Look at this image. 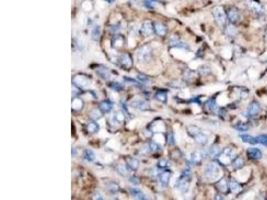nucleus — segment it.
<instances>
[{
    "mask_svg": "<svg viewBox=\"0 0 267 200\" xmlns=\"http://www.w3.org/2000/svg\"><path fill=\"white\" fill-rule=\"evenodd\" d=\"M187 131L189 133V135L193 137L197 143L201 144V145H204L207 143L208 137L205 133L200 129V128H198L197 126H194V125H190L187 127Z\"/></svg>",
    "mask_w": 267,
    "mask_h": 200,
    "instance_id": "1",
    "label": "nucleus"
},
{
    "mask_svg": "<svg viewBox=\"0 0 267 200\" xmlns=\"http://www.w3.org/2000/svg\"><path fill=\"white\" fill-rule=\"evenodd\" d=\"M220 167L217 163L215 162H210L205 166L204 169V176L208 180H217L220 176Z\"/></svg>",
    "mask_w": 267,
    "mask_h": 200,
    "instance_id": "2",
    "label": "nucleus"
},
{
    "mask_svg": "<svg viewBox=\"0 0 267 200\" xmlns=\"http://www.w3.org/2000/svg\"><path fill=\"white\" fill-rule=\"evenodd\" d=\"M189 184H190V173L189 170H184L182 175L180 176V178L177 180L175 184V188L179 190L180 192L185 193L187 192L189 189Z\"/></svg>",
    "mask_w": 267,
    "mask_h": 200,
    "instance_id": "3",
    "label": "nucleus"
},
{
    "mask_svg": "<svg viewBox=\"0 0 267 200\" xmlns=\"http://www.w3.org/2000/svg\"><path fill=\"white\" fill-rule=\"evenodd\" d=\"M212 14H213V17L215 21L217 22V24L220 25V26H223L226 23V13L223 9V7L221 6H216L213 8L212 10Z\"/></svg>",
    "mask_w": 267,
    "mask_h": 200,
    "instance_id": "4",
    "label": "nucleus"
},
{
    "mask_svg": "<svg viewBox=\"0 0 267 200\" xmlns=\"http://www.w3.org/2000/svg\"><path fill=\"white\" fill-rule=\"evenodd\" d=\"M117 61H118V65L126 70H129L133 65L132 58H131L130 54H128V53H121L117 57Z\"/></svg>",
    "mask_w": 267,
    "mask_h": 200,
    "instance_id": "5",
    "label": "nucleus"
},
{
    "mask_svg": "<svg viewBox=\"0 0 267 200\" xmlns=\"http://www.w3.org/2000/svg\"><path fill=\"white\" fill-rule=\"evenodd\" d=\"M72 83L73 85L82 89V88L87 87L90 84V79L86 76V75L83 74H77L72 78Z\"/></svg>",
    "mask_w": 267,
    "mask_h": 200,
    "instance_id": "6",
    "label": "nucleus"
},
{
    "mask_svg": "<svg viewBox=\"0 0 267 200\" xmlns=\"http://www.w3.org/2000/svg\"><path fill=\"white\" fill-rule=\"evenodd\" d=\"M151 56H152V51L149 46H143L138 50L137 57L140 62H145L146 63V62L150 61Z\"/></svg>",
    "mask_w": 267,
    "mask_h": 200,
    "instance_id": "7",
    "label": "nucleus"
},
{
    "mask_svg": "<svg viewBox=\"0 0 267 200\" xmlns=\"http://www.w3.org/2000/svg\"><path fill=\"white\" fill-rule=\"evenodd\" d=\"M153 32H155L154 30V23H152L151 21H145L143 22L141 27H140V33L143 36H150Z\"/></svg>",
    "mask_w": 267,
    "mask_h": 200,
    "instance_id": "8",
    "label": "nucleus"
},
{
    "mask_svg": "<svg viewBox=\"0 0 267 200\" xmlns=\"http://www.w3.org/2000/svg\"><path fill=\"white\" fill-rule=\"evenodd\" d=\"M95 73H96L99 77L103 80H109L111 77V72L106 66H98L95 68Z\"/></svg>",
    "mask_w": 267,
    "mask_h": 200,
    "instance_id": "9",
    "label": "nucleus"
},
{
    "mask_svg": "<svg viewBox=\"0 0 267 200\" xmlns=\"http://www.w3.org/2000/svg\"><path fill=\"white\" fill-rule=\"evenodd\" d=\"M131 106L133 108L137 109V110H148L150 108V104L147 100H144V99H138V100H134L131 102Z\"/></svg>",
    "mask_w": 267,
    "mask_h": 200,
    "instance_id": "10",
    "label": "nucleus"
},
{
    "mask_svg": "<svg viewBox=\"0 0 267 200\" xmlns=\"http://www.w3.org/2000/svg\"><path fill=\"white\" fill-rule=\"evenodd\" d=\"M171 175H172V172H171L170 170H168V169H165L163 171L159 172V174H158L157 177H158V179H159L160 183L163 186H166V185H168V183H169Z\"/></svg>",
    "mask_w": 267,
    "mask_h": 200,
    "instance_id": "11",
    "label": "nucleus"
},
{
    "mask_svg": "<svg viewBox=\"0 0 267 200\" xmlns=\"http://www.w3.org/2000/svg\"><path fill=\"white\" fill-rule=\"evenodd\" d=\"M124 43H125V38L122 35H115L111 40V46L114 49H119V48L123 47Z\"/></svg>",
    "mask_w": 267,
    "mask_h": 200,
    "instance_id": "12",
    "label": "nucleus"
},
{
    "mask_svg": "<svg viewBox=\"0 0 267 200\" xmlns=\"http://www.w3.org/2000/svg\"><path fill=\"white\" fill-rule=\"evenodd\" d=\"M260 112V105L258 102L256 101H252L251 103L249 104L247 108V114L249 116H254V115L258 114Z\"/></svg>",
    "mask_w": 267,
    "mask_h": 200,
    "instance_id": "13",
    "label": "nucleus"
},
{
    "mask_svg": "<svg viewBox=\"0 0 267 200\" xmlns=\"http://www.w3.org/2000/svg\"><path fill=\"white\" fill-rule=\"evenodd\" d=\"M227 18L231 23H235L240 19V14L236 8H230L227 12Z\"/></svg>",
    "mask_w": 267,
    "mask_h": 200,
    "instance_id": "14",
    "label": "nucleus"
},
{
    "mask_svg": "<svg viewBox=\"0 0 267 200\" xmlns=\"http://www.w3.org/2000/svg\"><path fill=\"white\" fill-rule=\"evenodd\" d=\"M99 108L103 113H109L113 108V103L110 100H103L99 103Z\"/></svg>",
    "mask_w": 267,
    "mask_h": 200,
    "instance_id": "15",
    "label": "nucleus"
},
{
    "mask_svg": "<svg viewBox=\"0 0 267 200\" xmlns=\"http://www.w3.org/2000/svg\"><path fill=\"white\" fill-rule=\"evenodd\" d=\"M129 192H130V194H131V196H132L133 198H135V199H139V200L147 199L146 195L144 194V193H143L142 191L140 190L139 188H136V187H134V188H130Z\"/></svg>",
    "mask_w": 267,
    "mask_h": 200,
    "instance_id": "16",
    "label": "nucleus"
},
{
    "mask_svg": "<svg viewBox=\"0 0 267 200\" xmlns=\"http://www.w3.org/2000/svg\"><path fill=\"white\" fill-rule=\"evenodd\" d=\"M154 30L158 36H165L167 33L166 26L164 24L160 23V22H155L154 23Z\"/></svg>",
    "mask_w": 267,
    "mask_h": 200,
    "instance_id": "17",
    "label": "nucleus"
},
{
    "mask_svg": "<svg viewBox=\"0 0 267 200\" xmlns=\"http://www.w3.org/2000/svg\"><path fill=\"white\" fill-rule=\"evenodd\" d=\"M216 187L217 189H218L220 192L222 193H226L228 191V182H227V179L225 178H221L220 180H218V182L216 183Z\"/></svg>",
    "mask_w": 267,
    "mask_h": 200,
    "instance_id": "18",
    "label": "nucleus"
},
{
    "mask_svg": "<svg viewBox=\"0 0 267 200\" xmlns=\"http://www.w3.org/2000/svg\"><path fill=\"white\" fill-rule=\"evenodd\" d=\"M247 155L251 159L258 160V159H261L262 157V152L258 148H249L247 150Z\"/></svg>",
    "mask_w": 267,
    "mask_h": 200,
    "instance_id": "19",
    "label": "nucleus"
},
{
    "mask_svg": "<svg viewBox=\"0 0 267 200\" xmlns=\"http://www.w3.org/2000/svg\"><path fill=\"white\" fill-rule=\"evenodd\" d=\"M71 105H72V109H73V110H75V111H80L81 109L83 108L84 102H83L82 99L79 98V97H74L73 100H72Z\"/></svg>",
    "mask_w": 267,
    "mask_h": 200,
    "instance_id": "20",
    "label": "nucleus"
},
{
    "mask_svg": "<svg viewBox=\"0 0 267 200\" xmlns=\"http://www.w3.org/2000/svg\"><path fill=\"white\" fill-rule=\"evenodd\" d=\"M85 127H86L87 132L91 133V134H94V133H97L99 131V124L94 120L91 122H88Z\"/></svg>",
    "mask_w": 267,
    "mask_h": 200,
    "instance_id": "21",
    "label": "nucleus"
},
{
    "mask_svg": "<svg viewBox=\"0 0 267 200\" xmlns=\"http://www.w3.org/2000/svg\"><path fill=\"white\" fill-rule=\"evenodd\" d=\"M103 114H104V113L100 110V108L98 107V108H94V109H92L91 111H90L89 117L91 118L92 120H94V121H96V120L100 119V118L102 117Z\"/></svg>",
    "mask_w": 267,
    "mask_h": 200,
    "instance_id": "22",
    "label": "nucleus"
},
{
    "mask_svg": "<svg viewBox=\"0 0 267 200\" xmlns=\"http://www.w3.org/2000/svg\"><path fill=\"white\" fill-rule=\"evenodd\" d=\"M202 159H203V154L201 152H199V151H194L193 153H191V156H190V160H191V162L194 164L200 163L202 161Z\"/></svg>",
    "mask_w": 267,
    "mask_h": 200,
    "instance_id": "23",
    "label": "nucleus"
},
{
    "mask_svg": "<svg viewBox=\"0 0 267 200\" xmlns=\"http://www.w3.org/2000/svg\"><path fill=\"white\" fill-rule=\"evenodd\" d=\"M139 160L136 158H128L127 159V166L130 168V170L135 171L139 168Z\"/></svg>",
    "mask_w": 267,
    "mask_h": 200,
    "instance_id": "24",
    "label": "nucleus"
},
{
    "mask_svg": "<svg viewBox=\"0 0 267 200\" xmlns=\"http://www.w3.org/2000/svg\"><path fill=\"white\" fill-rule=\"evenodd\" d=\"M229 188H230V190H231L232 192H233V193H235V194L239 193V192H240V191L242 190L241 185L239 184L236 180H234V179H232L231 181H230V183H229Z\"/></svg>",
    "mask_w": 267,
    "mask_h": 200,
    "instance_id": "25",
    "label": "nucleus"
},
{
    "mask_svg": "<svg viewBox=\"0 0 267 200\" xmlns=\"http://www.w3.org/2000/svg\"><path fill=\"white\" fill-rule=\"evenodd\" d=\"M101 35V28L99 25H95L91 30V38L94 41H98Z\"/></svg>",
    "mask_w": 267,
    "mask_h": 200,
    "instance_id": "26",
    "label": "nucleus"
},
{
    "mask_svg": "<svg viewBox=\"0 0 267 200\" xmlns=\"http://www.w3.org/2000/svg\"><path fill=\"white\" fill-rule=\"evenodd\" d=\"M208 153L212 157H219V155L222 153V150H221V148L218 145H213L208 150Z\"/></svg>",
    "mask_w": 267,
    "mask_h": 200,
    "instance_id": "27",
    "label": "nucleus"
},
{
    "mask_svg": "<svg viewBox=\"0 0 267 200\" xmlns=\"http://www.w3.org/2000/svg\"><path fill=\"white\" fill-rule=\"evenodd\" d=\"M106 186V189L109 191L110 193H116L117 191L119 190V185L116 183V182L114 181H109L107 182V183L105 184Z\"/></svg>",
    "mask_w": 267,
    "mask_h": 200,
    "instance_id": "28",
    "label": "nucleus"
},
{
    "mask_svg": "<svg viewBox=\"0 0 267 200\" xmlns=\"http://www.w3.org/2000/svg\"><path fill=\"white\" fill-rule=\"evenodd\" d=\"M83 158L88 162H92L95 159V154L91 149H85L83 152Z\"/></svg>",
    "mask_w": 267,
    "mask_h": 200,
    "instance_id": "29",
    "label": "nucleus"
},
{
    "mask_svg": "<svg viewBox=\"0 0 267 200\" xmlns=\"http://www.w3.org/2000/svg\"><path fill=\"white\" fill-rule=\"evenodd\" d=\"M129 170H130V168L127 166V164H119V165L117 166V172L122 176H127Z\"/></svg>",
    "mask_w": 267,
    "mask_h": 200,
    "instance_id": "30",
    "label": "nucleus"
},
{
    "mask_svg": "<svg viewBox=\"0 0 267 200\" xmlns=\"http://www.w3.org/2000/svg\"><path fill=\"white\" fill-rule=\"evenodd\" d=\"M206 107L208 110H210L211 112H217L218 111V107H217L216 101L214 99H209L206 102Z\"/></svg>",
    "mask_w": 267,
    "mask_h": 200,
    "instance_id": "31",
    "label": "nucleus"
},
{
    "mask_svg": "<svg viewBox=\"0 0 267 200\" xmlns=\"http://www.w3.org/2000/svg\"><path fill=\"white\" fill-rule=\"evenodd\" d=\"M240 138L242 139V141L246 142V143H249V144H256V143H257L256 137L250 136V135H248V134H241V135H240Z\"/></svg>",
    "mask_w": 267,
    "mask_h": 200,
    "instance_id": "32",
    "label": "nucleus"
},
{
    "mask_svg": "<svg viewBox=\"0 0 267 200\" xmlns=\"http://www.w3.org/2000/svg\"><path fill=\"white\" fill-rule=\"evenodd\" d=\"M155 99L158 100L159 102H162V103H166L167 101V93L165 91H158L156 92L155 94Z\"/></svg>",
    "mask_w": 267,
    "mask_h": 200,
    "instance_id": "33",
    "label": "nucleus"
},
{
    "mask_svg": "<svg viewBox=\"0 0 267 200\" xmlns=\"http://www.w3.org/2000/svg\"><path fill=\"white\" fill-rule=\"evenodd\" d=\"M244 165V161L241 157H235L232 161V166L234 169H240Z\"/></svg>",
    "mask_w": 267,
    "mask_h": 200,
    "instance_id": "34",
    "label": "nucleus"
},
{
    "mask_svg": "<svg viewBox=\"0 0 267 200\" xmlns=\"http://www.w3.org/2000/svg\"><path fill=\"white\" fill-rule=\"evenodd\" d=\"M108 86H109L112 90H114L116 92H119L121 90H123L124 88V85L123 84H121L119 82H116V81H113V82H110L109 84H108Z\"/></svg>",
    "mask_w": 267,
    "mask_h": 200,
    "instance_id": "35",
    "label": "nucleus"
},
{
    "mask_svg": "<svg viewBox=\"0 0 267 200\" xmlns=\"http://www.w3.org/2000/svg\"><path fill=\"white\" fill-rule=\"evenodd\" d=\"M113 118H114V120L117 123H122L124 121V119H125V115H124L123 111H122V110L121 111H117V112H115Z\"/></svg>",
    "mask_w": 267,
    "mask_h": 200,
    "instance_id": "36",
    "label": "nucleus"
},
{
    "mask_svg": "<svg viewBox=\"0 0 267 200\" xmlns=\"http://www.w3.org/2000/svg\"><path fill=\"white\" fill-rule=\"evenodd\" d=\"M148 145H149V148H150L151 152H158V151H161V146L155 141H150Z\"/></svg>",
    "mask_w": 267,
    "mask_h": 200,
    "instance_id": "37",
    "label": "nucleus"
},
{
    "mask_svg": "<svg viewBox=\"0 0 267 200\" xmlns=\"http://www.w3.org/2000/svg\"><path fill=\"white\" fill-rule=\"evenodd\" d=\"M166 142H167V144L170 145V146H172V145L175 144V138H174V134H173L172 131L167 132V134H166Z\"/></svg>",
    "mask_w": 267,
    "mask_h": 200,
    "instance_id": "38",
    "label": "nucleus"
},
{
    "mask_svg": "<svg viewBox=\"0 0 267 200\" xmlns=\"http://www.w3.org/2000/svg\"><path fill=\"white\" fill-rule=\"evenodd\" d=\"M139 82L143 84V85H148V83H150V79H149L148 76H146V75H142V74H139L137 76Z\"/></svg>",
    "mask_w": 267,
    "mask_h": 200,
    "instance_id": "39",
    "label": "nucleus"
},
{
    "mask_svg": "<svg viewBox=\"0 0 267 200\" xmlns=\"http://www.w3.org/2000/svg\"><path fill=\"white\" fill-rule=\"evenodd\" d=\"M257 143H260L267 147V134H261L256 137Z\"/></svg>",
    "mask_w": 267,
    "mask_h": 200,
    "instance_id": "40",
    "label": "nucleus"
},
{
    "mask_svg": "<svg viewBox=\"0 0 267 200\" xmlns=\"http://www.w3.org/2000/svg\"><path fill=\"white\" fill-rule=\"evenodd\" d=\"M235 129H237L239 131H246L249 129V126L247 125L246 123H239L237 125H235Z\"/></svg>",
    "mask_w": 267,
    "mask_h": 200,
    "instance_id": "41",
    "label": "nucleus"
},
{
    "mask_svg": "<svg viewBox=\"0 0 267 200\" xmlns=\"http://www.w3.org/2000/svg\"><path fill=\"white\" fill-rule=\"evenodd\" d=\"M251 8L253 10H254L255 12H262V6L260 5L259 3H256V2H252L251 3Z\"/></svg>",
    "mask_w": 267,
    "mask_h": 200,
    "instance_id": "42",
    "label": "nucleus"
},
{
    "mask_svg": "<svg viewBox=\"0 0 267 200\" xmlns=\"http://www.w3.org/2000/svg\"><path fill=\"white\" fill-rule=\"evenodd\" d=\"M129 182L131 184L135 185V186H138L140 184V180H139L138 177H136V176H130L129 177Z\"/></svg>",
    "mask_w": 267,
    "mask_h": 200,
    "instance_id": "43",
    "label": "nucleus"
},
{
    "mask_svg": "<svg viewBox=\"0 0 267 200\" xmlns=\"http://www.w3.org/2000/svg\"><path fill=\"white\" fill-rule=\"evenodd\" d=\"M226 30H227V33L230 35V36H234V35L236 34V29H235V27L231 24L227 26V29Z\"/></svg>",
    "mask_w": 267,
    "mask_h": 200,
    "instance_id": "44",
    "label": "nucleus"
},
{
    "mask_svg": "<svg viewBox=\"0 0 267 200\" xmlns=\"http://www.w3.org/2000/svg\"><path fill=\"white\" fill-rule=\"evenodd\" d=\"M168 165H169V162L167 161L166 159H161L159 162H158V167H160V168H166V167H168Z\"/></svg>",
    "mask_w": 267,
    "mask_h": 200,
    "instance_id": "45",
    "label": "nucleus"
},
{
    "mask_svg": "<svg viewBox=\"0 0 267 200\" xmlns=\"http://www.w3.org/2000/svg\"><path fill=\"white\" fill-rule=\"evenodd\" d=\"M120 106H121V110L123 111V112L126 114V115H128V116H130V113H129V111H128V109H127V106H126V103L124 101H122L121 103H120Z\"/></svg>",
    "mask_w": 267,
    "mask_h": 200,
    "instance_id": "46",
    "label": "nucleus"
},
{
    "mask_svg": "<svg viewBox=\"0 0 267 200\" xmlns=\"http://www.w3.org/2000/svg\"><path fill=\"white\" fill-rule=\"evenodd\" d=\"M124 80H125L126 82L131 83V84H132V85H138V84L140 83V82H136V81H135V80H132L131 78H126V77H125V78H124Z\"/></svg>",
    "mask_w": 267,
    "mask_h": 200,
    "instance_id": "47",
    "label": "nucleus"
},
{
    "mask_svg": "<svg viewBox=\"0 0 267 200\" xmlns=\"http://www.w3.org/2000/svg\"><path fill=\"white\" fill-rule=\"evenodd\" d=\"M93 199H99V200H102V199H104V198L102 197V195H101L100 193L96 192V193H95V194L93 195Z\"/></svg>",
    "mask_w": 267,
    "mask_h": 200,
    "instance_id": "48",
    "label": "nucleus"
},
{
    "mask_svg": "<svg viewBox=\"0 0 267 200\" xmlns=\"http://www.w3.org/2000/svg\"><path fill=\"white\" fill-rule=\"evenodd\" d=\"M71 153H72V156H73V157H75V156H76V148H75V147L72 148Z\"/></svg>",
    "mask_w": 267,
    "mask_h": 200,
    "instance_id": "49",
    "label": "nucleus"
},
{
    "mask_svg": "<svg viewBox=\"0 0 267 200\" xmlns=\"http://www.w3.org/2000/svg\"><path fill=\"white\" fill-rule=\"evenodd\" d=\"M106 1H107V2H109V3H112V2H114L115 0H106Z\"/></svg>",
    "mask_w": 267,
    "mask_h": 200,
    "instance_id": "50",
    "label": "nucleus"
}]
</instances>
